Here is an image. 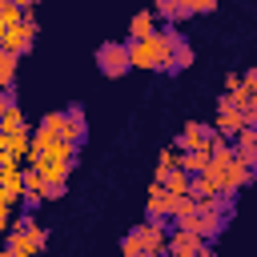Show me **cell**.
Wrapping results in <instances>:
<instances>
[{"label": "cell", "mask_w": 257, "mask_h": 257, "mask_svg": "<svg viewBox=\"0 0 257 257\" xmlns=\"http://www.w3.org/2000/svg\"><path fill=\"white\" fill-rule=\"evenodd\" d=\"M28 161H32L28 169H36L40 181H44L48 189H68V173H72V165H76V145H68V141H52V145L36 149Z\"/></svg>", "instance_id": "cell-1"}, {"label": "cell", "mask_w": 257, "mask_h": 257, "mask_svg": "<svg viewBox=\"0 0 257 257\" xmlns=\"http://www.w3.org/2000/svg\"><path fill=\"white\" fill-rule=\"evenodd\" d=\"M44 245H48V229H44L40 221L28 225V229H8V233H4V249H8L12 257H40Z\"/></svg>", "instance_id": "cell-2"}, {"label": "cell", "mask_w": 257, "mask_h": 257, "mask_svg": "<svg viewBox=\"0 0 257 257\" xmlns=\"http://www.w3.org/2000/svg\"><path fill=\"white\" fill-rule=\"evenodd\" d=\"M217 0H157L153 4V16L157 24H177L185 16H201V12H213Z\"/></svg>", "instance_id": "cell-3"}, {"label": "cell", "mask_w": 257, "mask_h": 257, "mask_svg": "<svg viewBox=\"0 0 257 257\" xmlns=\"http://www.w3.org/2000/svg\"><path fill=\"white\" fill-rule=\"evenodd\" d=\"M96 68L108 76V80H116V76H124L133 64H128V40H104V44H96Z\"/></svg>", "instance_id": "cell-4"}, {"label": "cell", "mask_w": 257, "mask_h": 257, "mask_svg": "<svg viewBox=\"0 0 257 257\" xmlns=\"http://www.w3.org/2000/svg\"><path fill=\"white\" fill-rule=\"evenodd\" d=\"M133 233H137L145 257H169V225L165 221H141Z\"/></svg>", "instance_id": "cell-5"}, {"label": "cell", "mask_w": 257, "mask_h": 257, "mask_svg": "<svg viewBox=\"0 0 257 257\" xmlns=\"http://www.w3.org/2000/svg\"><path fill=\"white\" fill-rule=\"evenodd\" d=\"M173 209H177V197L165 189V185H149V201H145V221H173Z\"/></svg>", "instance_id": "cell-6"}, {"label": "cell", "mask_w": 257, "mask_h": 257, "mask_svg": "<svg viewBox=\"0 0 257 257\" xmlns=\"http://www.w3.org/2000/svg\"><path fill=\"white\" fill-rule=\"evenodd\" d=\"M209 137H213V128H209V124H201V120H185V128L177 133L173 149H177V153H197V149H205V145H209Z\"/></svg>", "instance_id": "cell-7"}, {"label": "cell", "mask_w": 257, "mask_h": 257, "mask_svg": "<svg viewBox=\"0 0 257 257\" xmlns=\"http://www.w3.org/2000/svg\"><path fill=\"white\" fill-rule=\"evenodd\" d=\"M209 249V241H201L189 229H169V257H201Z\"/></svg>", "instance_id": "cell-8"}, {"label": "cell", "mask_w": 257, "mask_h": 257, "mask_svg": "<svg viewBox=\"0 0 257 257\" xmlns=\"http://www.w3.org/2000/svg\"><path fill=\"white\" fill-rule=\"evenodd\" d=\"M36 32H40V24H16V28H8L4 32V52H12V56H24L32 44H36Z\"/></svg>", "instance_id": "cell-9"}, {"label": "cell", "mask_w": 257, "mask_h": 257, "mask_svg": "<svg viewBox=\"0 0 257 257\" xmlns=\"http://www.w3.org/2000/svg\"><path fill=\"white\" fill-rule=\"evenodd\" d=\"M217 137H225V141H233L241 128H245V116L237 112V108H229L225 100H217V116H213V124H209Z\"/></svg>", "instance_id": "cell-10"}, {"label": "cell", "mask_w": 257, "mask_h": 257, "mask_svg": "<svg viewBox=\"0 0 257 257\" xmlns=\"http://www.w3.org/2000/svg\"><path fill=\"white\" fill-rule=\"evenodd\" d=\"M84 137H88V120H84V108L80 104H68L64 108V133H60V141H68V145H84Z\"/></svg>", "instance_id": "cell-11"}, {"label": "cell", "mask_w": 257, "mask_h": 257, "mask_svg": "<svg viewBox=\"0 0 257 257\" xmlns=\"http://www.w3.org/2000/svg\"><path fill=\"white\" fill-rule=\"evenodd\" d=\"M185 229H189V233H197L201 241H209V245H213V241L225 233V217H221V213H197Z\"/></svg>", "instance_id": "cell-12"}, {"label": "cell", "mask_w": 257, "mask_h": 257, "mask_svg": "<svg viewBox=\"0 0 257 257\" xmlns=\"http://www.w3.org/2000/svg\"><path fill=\"white\" fill-rule=\"evenodd\" d=\"M229 145H233V157H237L245 169H253V173H257V128H241Z\"/></svg>", "instance_id": "cell-13"}, {"label": "cell", "mask_w": 257, "mask_h": 257, "mask_svg": "<svg viewBox=\"0 0 257 257\" xmlns=\"http://www.w3.org/2000/svg\"><path fill=\"white\" fill-rule=\"evenodd\" d=\"M157 16H153V8H141V12H133V20H128V44H137V40H149V36H157Z\"/></svg>", "instance_id": "cell-14"}, {"label": "cell", "mask_w": 257, "mask_h": 257, "mask_svg": "<svg viewBox=\"0 0 257 257\" xmlns=\"http://www.w3.org/2000/svg\"><path fill=\"white\" fill-rule=\"evenodd\" d=\"M128 64L133 68H157V36L128 44Z\"/></svg>", "instance_id": "cell-15"}, {"label": "cell", "mask_w": 257, "mask_h": 257, "mask_svg": "<svg viewBox=\"0 0 257 257\" xmlns=\"http://www.w3.org/2000/svg\"><path fill=\"white\" fill-rule=\"evenodd\" d=\"M209 161H213V153H209V145H205V149H197V153H181V157H177V169L189 173V177H201V173L209 169Z\"/></svg>", "instance_id": "cell-16"}, {"label": "cell", "mask_w": 257, "mask_h": 257, "mask_svg": "<svg viewBox=\"0 0 257 257\" xmlns=\"http://www.w3.org/2000/svg\"><path fill=\"white\" fill-rule=\"evenodd\" d=\"M28 124H24V108H20V100L16 104H8L4 112H0V137H12V133H24Z\"/></svg>", "instance_id": "cell-17"}, {"label": "cell", "mask_w": 257, "mask_h": 257, "mask_svg": "<svg viewBox=\"0 0 257 257\" xmlns=\"http://www.w3.org/2000/svg\"><path fill=\"white\" fill-rule=\"evenodd\" d=\"M157 185H165V189H169V193L181 201V197H189V189H193V177H189V173H181V169H173V173H165Z\"/></svg>", "instance_id": "cell-18"}, {"label": "cell", "mask_w": 257, "mask_h": 257, "mask_svg": "<svg viewBox=\"0 0 257 257\" xmlns=\"http://www.w3.org/2000/svg\"><path fill=\"white\" fill-rule=\"evenodd\" d=\"M16 68H20V56L0 52V92H16Z\"/></svg>", "instance_id": "cell-19"}, {"label": "cell", "mask_w": 257, "mask_h": 257, "mask_svg": "<svg viewBox=\"0 0 257 257\" xmlns=\"http://www.w3.org/2000/svg\"><path fill=\"white\" fill-rule=\"evenodd\" d=\"M185 68H193V44L181 36V40H177V52H173V68H169V72H185Z\"/></svg>", "instance_id": "cell-20"}, {"label": "cell", "mask_w": 257, "mask_h": 257, "mask_svg": "<svg viewBox=\"0 0 257 257\" xmlns=\"http://www.w3.org/2000/svg\"><path fill=\"white\" fill-rule=\"evenodd\" d=\"M20 20H24L20 4H16V0H0V24H4V32H8V28H16Z\"/></svg>", "instance_id": "cell-21"}, {"label": "cell", "mask_w": 257, "mask_h": 257, "mask_svg": "<svg viewBox=\"0 0 257 257\" xmlns=\"http://www.w3.org/2000/svg\"><path fill=\"white\" fill-rule=\"evenodd\" d=\"M177 157H181V153H177L173 145H169V149H161V157H157V177H153V181H161L165 173H173V169H177Z\"/></svg>", "instance_id": "cell-22"}, {"label": "cell", "mask_w": 257, "mask_h": 257, "mask_svg": "<svg viewBox=\"0 0 257 257\" xmlns=\"http://www.w3.org/2000/svg\"><path fill=\"white\" fill-rule=\"evenodd\" d=\"M120 257H145V249H141L137 233H124V237H120Z\"/></svg>", "instance_id": "cell-23"}, {"label": "cell", "mask_w": 257, "mask_h": 257, "mask_svg": "<svg viewBox=\"0 0 257 257\" xmlns=\"http://www.w3.org/2000/svg\"><path fill=\"white\" fill-rule=\"evenodd\" d=\"M233 88H241V72H225V92H233Z\"/></svg>", "instance_id": "cell-24"}, {"label": "cell", "mask_w": 257, "mask_h": 257, "mask_svg": "<svg viewBox=\"0 0 257 257\" xmlns=\"http://www.w3.org/2000/svg\"><path fill=\"white\" fill-rule=\"evenodd\" d=\"M8 229H12V213H8V209H0V233H8Z\"/></svg>", "instance_id": "cell-25"}, {"label": "cell", "mask_w": 257, "mask_h": 257, "mask_svg": "<svg viewBox=\"0 0 257 257\" xmlns=\"http://www.w3.org/2000/svg\"><path fill=\"white\" fill-rule=\"evenodd\" d=\"M0 52H4V44H0Z\"/></svg>", "instance_id": "cell-26"}]
</instances>
